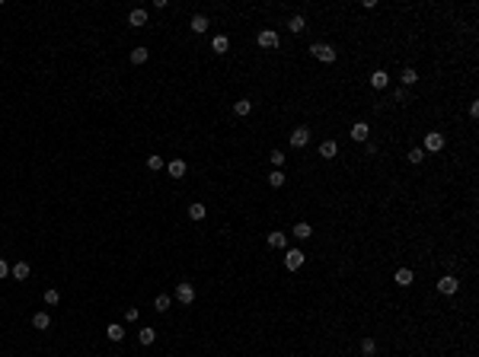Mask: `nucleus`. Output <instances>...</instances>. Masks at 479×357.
Wrapping results in <instances>:
<instances>
[{"mask_svg":"<svg viewBox=\"0 0 479 357\" xmlns=\"http://www.w3.org/2000/svg\"><path fill=\"white\" fill-rule=\"evenodd\" d=\"M307 51H310L316 61H323V64H333V61H336V48L329 45V42H313Z\"/></svg>","mask_w":479,"mask_h":357,"instance_id":"f257e3e1","label":"nucleus"},{"mask_svg":"<svg viewBox=\"0 0 479 357\" xmlns=\"http://www.w3.org/2000/svg\"><path fill=\"white\" fill-rule=\"evenodd\" d=\"M422 150L425 153H441L444 150V134L441 131H428V134H425V141H422Z\"/></svg>","mask_w":479,"mask_h":357,"instance_id":"f03ea898","label":"nucleus"},{"mask_svg":"<svg viewBox=\"0 0 479 357\" xmlns=\"http://www.w3.org/2000/svg\"><path fill=\"white\" fill-rule=\"evenodd\" d=\"M457 290H460V277H457V274H444V277H438V293H444V297H454Z\"/></svg>","mask_w":479,"mask_h":357,"instance_id":"7ed1b4c3","label":"nucleus"},{"mask_svg":"<svg viewBox=\"0 0 479 357\" xmlns=\"http://www.w3.org/2000/svg\"><path fill=\"white\" fill-rule=\"evenodd\" d=\"M348 137H352L355 144H368V137H371V125H368V121H355V125L348 128Z\"/></svg>","mask_w":479,"mask_h":357,"instance_id":"20e7f679","label":"nucleus"},{"mask_svg":"<svg viewBox=\"0 0 479 357\" xmlns=\"http://www.w3.org/2000/svg\"><path fill=\"white\" fill-rule=\"evenodd\" d=\"M303 262H307V255H303L300 249H284V268H287V271L303 268Z\"/></svg>","mask_w":479,"mask_h":357,"instance_id":"39448f33","label":"nucleus"},{"mask_svg":"<svg viewBox=\"0 0 479 357\" xmlns=\"http://www.w3.org/2000/svg\"><path fill=\"white\" fill-rule=\"evenodd\" d=\"M176 300L182 303V306L195 303V287H192L189 281H179V284H176Z\"/></svg>","mask_w":479,"mask_h":357,"instance_id":"423d86ee","label":"nucleus"},{"mask_svg":"<svg viewBox=\"0 0 479 357\" xmlns=\"http://www.w3.org/2000/svg\"><path fill=\"white\" fill-rule=\"evenodd\" d=\"M256 42H259V48L275 51V48H278V32H275V29H262V32L256 36Z\"/></svg>","mask_w":479,"mask_h":357,"instance_id":"0eeeda50","label":"nucleus"},{"mask_svg":"<svg viewBox=\"0 0 479 357\" xmlns=\"http://www.w3.org/2000/svg\"><path fill=\"white\" fill-rule=\"evenodd\" d=\"M368 83H371V90H387V86H390V74L383 71V67H377V71L368 77Z\"/></svg>","mask_w":479,"mask_h":357,"instance_id":"6e6552de","label":"nucleus"},{"mask_svg":"<svg viewBox=\"0 0 479 357\" xmlns=\"http://www.w3.org/2000/svg\"><path fill=\"white\" fill-rule=\"evenodd\" d=\"M307 144H310V128L307 125L294 128V131H291V147H297V150H300V147H307Z\"/></svg>","mask_w":479,"mask_h":357,"instance_id":"1a4fd4ad","label":"nucleus"},{"mask_svg":"<svg viewBox=\"0 0 479 357\" xmlns=\"http://www.w3.org/2000/svg\"><path fill=\"white\" fill-rule=\"evenodd\" d=\"M208 26H211V20H208L205 13H195V16H192V23H189V29L195 32V36H205V32H208Z\"/></svg>","mask_w":479,"mask_h":357,"instance_id":"9d476101","label":"nucleus"},{"mask_svg":"<svg viewBox=\"0 0 479 357\" xmlns=\"http://www.w3.org/2000/svg\"><path fill=\"white\" fill-rule=\"evenodd\" d=\"M128 26H131V29H141V26H147V10H144V7H134V10L128 13Z\"/></svg>","mask_w":479,"mask_h":357,"instance_id":"9b49d317","label":"nucleus"},{"mask_svg":"<svg viewBox=\"0 0 479 357\" xmlns=\"http://www.w3.org/2000/svg\"><path fill=\"white\" fill-rule=\"evenodd\" d=\"M265 242H268L272 249H281V252H284V249H287V233H281V230H272V233L265 236Z\"/></svg>","mask_w":479,"mask_h":357,"instance_id":"f8f14e48","label":"nucleus"},{"mask_svg":"<svg viewBox=\"0 0 479 357\" xmlns=\"http://www.w3.org/2000/svg\"><path fill=\"white\" fill-rule=\"evenodd\" d=\"M393 281H396V287H412L415 271H412V268H399V271L393 274Z\"/></svg>","mask_w":479,"mask_h":357,"instance_id":"ddd939ff","label":"nucleus"},{"mask_svg":"<svg viewBox=\"0 0 479 357\" xmlns=\"http://www.w3.org/2000/svg\"><path fill=\"white\" fill-rule=\"evenodd\" d=\"M167 172H170V179H182L189 172V166H186V160H170L167 163Z\"/></svg>","mask_w":479,"mask_h":357,"instance_id":"4468645a","label":"nucleus"},{"mask_svg":"<svg viewBox=\"0 0 479 357\" xmlns=\"http://www.w3.org/2000/svg\"><path fill=\"white\" fill-rule=\"evenodd\" d=\"M399 83H403L406 90H409V86H415V83H419V71H415V67H403V74H399Z\"/></svg>","mask_w":479,"mask_h":357,"instance_id":"2eb2a0df","label":"nucleus"},{"mask_svg":"<svg viewBox=\"0 0 479 357\" xmlns=\"http://www.w3.org/2000/svg\"><path fill=\"white\" fill-rule=\"evenodd\" d=\"M211 51H214V55H227V51H230V39L227 36H214L211 39Z\"/></svg>","mask_w":479,"mask_h":357,"instance_id":"dca6fc26","label":"nucleus"},{"mask_svg":"<svg viewBox=\"0 0 479 357\" xmlns=\"http://www.w3.org/2000/svg\"><path fill=\"white\" fill-rule=\"evenodd\" d=\"M147 58H150V51H147L144 45H137V48H131V55H128V61H131V64H147Z\"/></svg>","mask_w":479,"mask_h":357,"instance_id":"f3484780","label":"nucleus"},{"mask_svg":"<svg viewBox=\"0 0 479 357\" xmlns=\"http://www.w3.org/2000/svg\"><path fill=\"white\" fill-rule=\"evenodd\" d=\"M320 156H323V160H336V156H339V144L336 141H323V144H320Z\"/></svg>","mask_w":479,"mask_h":357,"instance_id":"a211bd4d","label":"nucleus"},{"mask_svg":"<svg viewBox=\"0 0 479 357\" xmlns=\"http://www.w3.org/2000/svg\"><path fill=\"white\" fill-rule=\"evenodd\" d=\"M291 233H294V239H310V236H313V226H310L307 220H300V223H294Z\"/></svg>","mask_w":479,"mask_h":357,"instance_id":"6ab92c4d","label":"nucleus"},{"mask_svg":"<svg viewBox=\"0 0 479 357\" xmlns=\"http://www.w3.org/2000/svg\"><path fill=\"white\" fill-rule=\"evenodd\" d=\"M106 338H109V341H121V338H125V325H121V322L106 325Z\"/></svg>","mask_w":479,"mask_h":357,"instance_id":"aec40b11","label":"nucleus"},{"mask_svg":"<svg viewBox=\"0 0 479 357\" xmlns=\"http://www.w3.org/2000/svg\"><path fill=\"white\" fill-rule=\"evenodd\" d=\"M307 29V20H303L300 13H294L291 20H287V32H294V36H297V32H303Z\"/></svg>","mask_w":479,"mask_h":357,"instance_id":"412c9836","label":"nucleus"},{"mask_svg":"<svg viewBox=\"0 0 479 357\" xmlns=\"http://www.w3.org/2000/svg\"><path fill=\"white\" fill-rule=\"evenodd\" d=\"M29 271H32V268H29V262H16V265L10 268V274L16 277V281H26V277H29Z\"/></svg>","mask_w":479,"mask_h":357,"instance_id":"4be33fe9","label":"nucleus"},{"mask_svg":"<svg viewBox=\"0 0 479 357\" xmlns=\"http://www.w3.org/2000/svg\"><path fill=\"white\" fill-rule=\"evenodd\" d=\"M32 325H36L39 332H45V328H51V316L48 312H36V316H32Z\"/></svg>","mask_w":479,"mask_h":357,"instance_id":"5701e85b","label":"nucleus"},{"mask_svg":"<svg viewBox=\"0 0 479 357\" xmlns=\"http://www.w3.org/2000/svg\"><path fill=\"white\" fill-rule=\"evenodd\" d=\"M249 112H252V99H237L233 102V115L243 118V115H249Z\"/></svg>","mask_w":479,"mask_h":357,"instance_id":"b1692460","label":"nucleus"},{"mask_svg":"<svg viewBox=\"0 0 479 357\" xmlns=\"http://www.w3.org/2000/svg\"><path fill=\"white\" fill-rule=\"evenodd\" d=\"M147 169H150V172H160V169H167L163 156H160V153H150V156H147Z\"/></svg>","mask_w":479,"mask_h":357,"instance_id":"393cba45","label":"nucleus"},{"mask_svg":"<svg viewBox=\"0 0 479 357\" xmlns=\"http://www.w3.org/2000/svg\"><path fill=\"white\" fill-rule=\"evenodd\" d=\"M170 303H173V300H170V293H156L153 309H156V312H167V309H170Z\"/></svg>","mask_w":479,"mask_h":357,"instance_id":"a878e982","label":"nucleus"},{"mask_svg":"<svg viewBox=\"0 0 479 357\" xmlns=\"http://www.w3.org/2000/svg\"><path fill=\"white\" fill-rule=\"evenodd\" d=\"M137 341H141V344H153V341H156V332L147 325V328H141V332H137Z\"/></svg>","mask_w":479,"mask_h":357,"instance_id":"bb28decb","label":"nucleus"},{"mask_svg":"<svg viewBox=\"0 0 479 357\" xmlns=\"http://www.w3.org/2000/svg\"><path fill=\"white\" fill-rule=\"evenodd\" d=\"M425 156H428V153H425L422 147H412V150H409V163H412V166H419V163H425Z\"/></svg>","mask_w":479,"mask_h":357,"instance_id":"cd10ccee","label":"nucleus"},{"mask_svg":"<svg viewBox=\"0 0 479 357\" xmlns=\"http://www.w3.org/2000/svg\"><path fill=\"white\" fill-rule=\"evenodd\" d=\"M42 300H45V303H48V306H58V303H61V293L55 290V287H48V290H45V293H42Z\"/></svg>","mask_w":479,"mask_h":357,"instance_id":"c85d7f7f","label":"nucleus"},{"mask_svg":"<svg viewBox=\"0 0 479 357\" xmlns=\"http://www.w3.org/2000/svg\"><path fill=\"white\" fill-rule=\"evenodd\" d=\"M268 160H272V166H275V169H284V160H287V153H281V150H272V153H268Z\"/></svg>","mask_w":479,"mask_h":357,"instance_id":"c756f323","label":"nucleus"},{"mask_svg":"<svg viewBox=\"0 0 479 357\" xmlns=\"http://www.w3.org/2000/svg\"><path fill=\"white\" fill-rule=\"evenodd\" d=\"M284 182H287V179H284V169H275L272 176H268V185H272V188H281Z\"/></svg>","mask_w":479,"mask_h":357,"instance_id":"7c9ffc66","label":"nucleus"},{"mask_svg":"<svg viewBox=\"0 0 479 357\" xmlns=\"http://www.w3.org/2000/svg\"><path fill=\"white\" fill-rule=\"evenodd\" d=\"M361 354L364 357H374V354H377V341H374V338H364V341H361Z\"/></svg>","mask_w":479,"mask_h":357,"instance_id":"2f4dec72","label":"nucleus"},{"mask_svg":"<svg viewBox=\"0 0 479 357\" xmlns=\"http://www.w3.org/2000/svg\"><path fill=\"white\" fill-rule=\"evenodd\" d=\"M205 214H208L205 204H189V217H192V220H205Z\"/></svg>","mask_w":479,"mask_h":357,"instance_id":"473e14b6","label":"nucleus"},{"mask_svg":"<svg viewBox=\"0 0 479 357\" xmlns=\"http://www.w3.org/2000/svg\"><path fill=\"white\" fill-rule=\"evenodd\" d=\"M393 99H396V102H406V99H409V90H406V86H396V90H393Z\"/></svg>","mask_w":479,"mask_h":357,"instance_id":"72a5a7b5","label":"nucleus"},{"mask_svg":"<svg viewBox=\"0 0 479 357\" xmlns=\"http://www.w3.org/2000/svg\"><path fill=\"white\" fill-rule=\"evenodd\" d=\"M137 316H141V309H137V306H128V309H125V319H128V322H137Z\"/></svg>","mask_w":479,"mask_h":357,"instance_id":"f704fd0d","label":"nucleus"},{"mask_svg":"<svg viewBox=\"0 0 479 357\" xmlns=\"http://www.w3.org/2000/svg\"><path fill=\"white\" fill-rule=\"evenodd\" d=\"M469 118H479V102H476V99L469 102Z\"/></svg>","mask_w":479,"mask_h":357,"instance_id":"c9c22d12","label":"nucleus"},{"mask_svg":"<svg viewBox=\"0 0 479 357\" xmlns=\"http://www.w3.org/2000/svg\"><path fill=\"white\" fill-rule=\"evenodd\" d=\"M7 274H10V265H7V262H4V258H0V281H4V277H7Z\"/></svg>","mask_w":479,"mask_h":357,"instance_id":"e433bc0d","label":"nucleus"}]
</instances>
